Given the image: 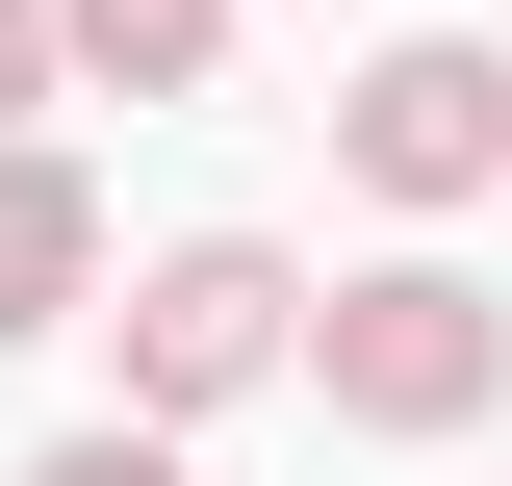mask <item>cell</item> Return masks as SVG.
I'll return each mask as SVG.
<instances>
[{"mask_svg":"<svg viewBox=\"0 0 512 486\" xmlns=\"http://www.w3.org/2000/svg\"><path fill=\"white\" fill-rule=\"evenodd\" d=\"M52 26L103 103H205V52H231V0H52Z\"/></svg>","mask_w":512,"mask_h":486,"instance_id":"5b68a950","label":"cell"},{"mask_svg":"<svg viewBox=\"0 0 512 486\" xmlns=\"http://www.w3.org/2000/svg\"><path fill=\"white\" fill-rule=\"evenodd\" d=\"M52 77H77V26H52V0H0V154H26V103H52Z\"/></svg>","mask_w":512,"mask_h":486,"instance_id":"8992f818","label":"cell"},{"mask_svg":"<svg viewBox=\"0 0 512 486\" xmlns=\"http://www.w3.org/2000/svg\"><path fill=\"white\" fill-rule=\"evenodd\" d=\"M333 154H359L384 205H487V180H512V52H487V26H410V52H359Z\"/></svg>","mask_w":512,"mask_h":486,"instance_id":"3957f363","label":"cell"},{"mask_svg":"<svg viewBox=\"0 0 512 486\" xmlns=\"http://www.w3.org/2000/svg\"><path fill=\"white\" fill-rule=\"evenodd\" d=\"M308 384H333V435H487L512 410V307L461 256H384V282L308 307Z\"/></svg>","mask_w":512,"mask_h":486,"instance_id":"6da1fadb","label":"cell"},{"mask_svg":"<svg viewBox=\"0 0 512 486\" xmlns=\"http://www.w3.org/2000/svg\"><path fill=\"white\" fill-rule=\"evenodd\" d=\"M103 333H128V435H205V410H256V384L308 359V282H282L256 231H180Z\"/></svg>","mask_w":512,"mask_h":486,"instance_id":"7a4b0ae2","label":"cell"},{"mask_svg":"<svg viewBox=\"0 0 512 486\" xmlns=\"http://www.w3.org/2000/svg\"><path fill=\"white\" fill-rule=\"evenodd\" d=\"M26 486H180V435H128V410H103V435H52Z\"/></svg>","mask_w":512,"mask_h":486,"instance_id":"52a82bcc","label":"cell"},{"mask_svg":"<svg viewBox=\"0 0 512 486\" xmlns=\"http://www.w3.org/2000/svg\"><path fill=\"white\" fill-rule=\"evenodd\" d=\"M77 307H103V180L26 128L0 154V333H77Z\"/></svg>","mask_w":512,"mask_h":486,"instance_id":"277c9868","label":"cell"}]
</instances>
